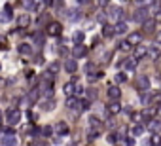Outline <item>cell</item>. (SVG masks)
Returning <instances> with one entry per match:
<instances>
[{"label": "cell", "mask_w": 161, "mask_h": 146, "mask_svg": "<svg viewBox=\"0 0 161 146\" xmlns=\"http://www.w3.org/2000/svg\"><path fill=\"white\" fill-rule=\"evenodd\" d=\"M6 121H8L10 127L17 125L19 121H21V110H19V108H8V112H6Z\"/></svg>", "instance_id": "6da1fadb"}, {"label": "cell", "mask_w": 161, "mask_h": 146, "mask_svg": "<svg viewBox=\"0 0 161 146\" xmlns=\"http://www.w3.org/2000/svg\"><path fill=\"white\" fill-rule=\"evenodd\" d=\"M148 17H150V12L146 6H139L133 12V21H136V23H144V21H148Z\"/></svg>", "instance_id": "7a4b0ae2"}, {"label": "cell", "mask_w": 161, "mask_h": 146, "mask_svg": "<svg viewBox=\"0 0 161 146\" xmlns=\"http://www.w3.org/2000/svg\"><path fill=\"white\" fill-rule=\"evenodd\" d=\"M106 13H108L110 19H116V21H123V17H125V12H123L121 6H108Z\"/></svg>", "instance_id": "3957f363"}, {"label": "cell", "mask_w": 161, "mask_h": 146, "mask_svg": "<svg viewBox=\"0 0 161 146\" xmlns=\"http://www.w3.org/2000/svg\"><path fill=\"white\" fill-rule=\"evenodd\" d=\"M45 34H50V36H55V38H59V36L63 34V25H61V23H57V21H51V23H48V25H45Z\"/></svg>", "instance_id": "277c9868"}, {"label": "cell", "mask_w": 161, "mask_h": 146, "mask_svg": "<svg viewBox=\"0 0 161 146\" xmlns=\"http://www.w3.org/2000/svg\"><path fill=\"white\" fill-rule=\"evenodd\" d=\"M66 108L80 114V112H82V99H80V97H76V95L68 97V99H66Z\"/></svg>", "instance_id": "5b68a950"}, {"label": "cell", "mask_w": 161, "mask_h": 146, "mask_svg": "<svg viewBox=\"0 0 161 146\" xmlns=\"http://www.w3.org/2000/svg\"><path fill=\"white\" fill-rule=\"evenodd\" d=\"M2 144L4 146H17V139H15V129L13 127H8L6 129V135L2 139Z\"/></svg>", "instance_id": "8992f818"}, {"label": "cell", "mask_w": 161, "mask_h": 146, "mask_svg": "<svg viewBox=\"0 0 161 146\" xmlns=\"http://www.w3.org/2000/svg\"><path fill=\"white\" fill-rule=\"evenodd\" d=\"M40 95H42V87H40V85H34V87L27 93V103H29V105H34V103L38 101Z\"/></svg>", "instance_id": "52a82bcc"}, {"label": "cell", "mask_w": 161, "mask_h": 146, "mask_svg": "<svg viewBox=\"0 0 161 146\" xmlns=\"http://www.w3.org/2000/svg\"><path fill=\"white\" fill-rule=\"evenodd\" d=\"M106 95H108V99H110V101H120V97H121V89H120V85H108Z\"/></svg>", "instance_id": "ba28073f"}, {"label": "cell", "mask_w": 161, "mask_h": 146, "mask_svg": "<svg viewBox=\"0 0 161 146\" xmlns=\"http://www.w3.org/2000/svg\"><path fill=\"white\" fill-rule=\"evenodd\" d=\"M121 110H123V108H121L120 101H110V105L106 106V114H108V116H118Z\"/></svg>", "instance_id": "9c48e42d"}, {"label": "cell", "mask_w": 161, "mask_h": 146, "mask_svg": "<svg viewBox=\"0 0 161 146\" xmlns=\"http://www.w3.org/2000/svg\"><path fill=\"white\" fill-rule=\"evenodd\" d=\"M136 63H139V59L136 57H127V59H123L120 65L127 70V72H135V68H136Z\"/></svg>", "instance_id": "30bf717a"}, {"label": "cell", "mask_w": 161, "mask_h": 146, "mask_svg": "<svg viewBox=\"0 0 161 146\" xmlns=\"http://www.w3.org/2000/svg\"><path fill=\"white\" fill-rule=\"evenodd\" d=\"M142 36H144L142 32H139V31H136V32H129L125 40H127V42H129V44H131V46L135 47V46H139V44L142 42Z\"/></svg>", "instance_id": "8fae6325"}, {"label": "cell", "mask_w": 161, "mask_h": 146, "mask_svg": "<svg viewBox=\"0 0 161 146\" xmlns=\"http://www.w3.org/2000/svg\"><path fill=\"white\" fill-rule=\"evenodd\" d=\"M55 106H57V103H55V99H53V97L40 101V108H42V110H45V112H51V110H55Z\"/></svg>", "instance_id": "7c38bea8"}, {"label": "cell", "mask_w": 161, "mask_h": 146, "mask_svg": "<svg viewBox=\"0 0 161 146\" xmlns=\"http://www.w3.org/2000/svg\"><path fill=\"white\" fill-rule=\"evenodd\" d=\"M85 55H87V47H85L83 44L74 46V50H72V57H74V59H83Z\"/></svg>", "instance_id": "4fadbf2b"}, {"label": "cell", "mask_w": 161, "mask_h": 146, "mask_svg": "<svg viewBox=\"0 0 161 146\" xmlns=\"http://www.w3.org/2000/svg\"><path fill=\"white\" fill-rule=\"evenodd\" d=\"M53 129H55V133H57L59 137H64V135L70 133V127L66 125V121H59V124H55Z\"/></svg>", "instance_id": "5bb4252c"}, {"label": "cell", "mask_w": 161, "mask_h": 146, "mask_svg": "<svg viewBox=\"0 0 161 146\" xmlns=\"http://www.w3.org/2000/svg\"><path fill=\"white\" fill-rule=\"evenodd\" d=\"M150 78L148 76H139V80H136V89L139 91H148L150 89Z\"/></svg>", "instance_id": "9a60e30c"}, {"label": "cell", "mask_w": 161, "mask_h": 146, "mask_svg": "<svg viewBox=\"0 0 161 146\" xmlns=\"http://www.w3.org/2000/svg\"><path fill=\"white\" fill-rule=\"evenodd\" d=\"M17 51L21 53V55H27V57H31L34 51H32V46L31 44H27V42H21L19 46H17Z\"/></svg>", "instance_id": "2e32d148"}, {"label": "cell", "mask_w": 161, "mask_h": 146, "mask_svg": "<svg viewBox=\"0 0 161 146\" xmlns=\"http://www.w3.org/2000/svg\"><path fill=\"white\" fill-rule=\"evenodd\" d=\"M63 68L68 72V74H74V72L78 70V63H76V59H66L64 65H63Z\"/></svg>", "instance_id": "e0dca14e"}, {"label": "cell", "mask_w": 161, "mask_h": 146, "mask_svg": "<svg viewBox=\"0 0 161 146\" xmlns=\"http://www.w3.org/2000/svg\"><path fill=\"white\" fill-rule=\"evenodd\" d=\"M148 50H150V47H146V46H142V44L135 46V55H133V57H136V59H144V57L148 55Z\"/></svg>", "instance_id": "ac0fdd59"}, {"label": "cell", "mask_w": 161, "mask_h": 146, "mask_svg": "<svg viewBox=\"0 0 161 146\" xmlns=\"http://www.w3.org/2000/svg\"><path fill=\"white\" fill-rule=\"evenodd\" d=\"M76 82L74 80H70V82H66L64 85H63V91H64V95H68V97H72V95H76Z\"/></svg>", "instance_id": "d6986e66"}, {"label": "cell", "mask_w": 161, "mask_h": 146, "mask_svg": "<svg viewBox=\"0 0 161 146\" xmlns=\"http://www.w3.org/2000/svg\"><path fill=\"white\" fill-rule=\"evenodd\" d=\"M102 36L104 38H114V36H116V27L104 23V25H102Z\"/></svg>", "instance_id": "ffe728a7"}, {"label": "cell", "mask_w": 161, "mask_h": 146, "mask_svg": "<svg viewBox=\"0 0 161 146\" xmlns=\"http://www.w3.org/2000/svg\"><path fill=\"white\" fill-rule=\"evenodd\" d=\"M66 15H68V21H72V23H78V21L83 17V13H82L80 10H76V8H74V10H68Z\"/></svg>", "instance_id": "44dd1931"}, {"label": "cell", "mask_w": 161, "mask_h": 146, "mask_svg": "<svg viewBox=\"0 0 161 146\" xmlns=\"http://www.w3.org/2000/svg\"><path fill=\"white\" fill-rule=\"evenodd\" d=\"M101 131H102V127H91L89 125V129H87V140H95L101 135Z\"/></svg>", "instance_id": "7402d4cb"}, {"label": "cell", "mask_w": 161, "mask_h": 146, "mask_svg": "<svg viewBox=\"0 0 161 146\" xmlns=\"http://www.w3.org/2000/svg\"><path fill=\"white\" fill-rule=\"evenodd\" d=\"M32 38H34V46L36 47H44V44H45V34L44 32H34Z\"/></svg>", "instance_id": "603a6c76"}, {"label": "cell", "mask_w": 161, "mask_h": 146, "mask_svg": "<svg viewBox=\"0 0 161 146\" xmlns=\"http://www.w3.org/2000/svg\"><path fill=\"white\" fill-rule=\"evenodd\" d=\"M148 129L152 133H159L161 131V119H150L148 121Z\"/></svg>", "instance_id": "cb8c5ba5"}, {"label": "cell", "mask_w": 161, "mask_h": 146, "mask_svg": "<svg viewBox=\"0 0 161 146\" xmlns=\"http://www.w3.org/2000/svg\"><path fill=\"white\" fill-rule=\"evenodd\" d=\"M114 27H116V34H127V23L125 21H118Z\"/></svg>", "instance_id": "d4e9b609"}, {"label": "cell", "mask_w": 161, "mask_h": 146, "mask_svg": "<svg viewBox=\"0 0 161 146\" xmlns=\"http://www.w3.org/2000/svg\"><path fill=\"white\" fill-rule=\"evenodd\" d=\"M17 25H19L21 29H23V27H29V25H31V17H29L27 13H23V15L17 19Z\"/></svg>", "instance_id": "484cf974"}, {"label": "cell", "mask_w": 161, "mask_h": 146, "mask_svg": "<svg viewBox=\"0 0 161 146\" xmlns=\"http://www.w3.org/2000/svg\"><path fill=\"white\" fill-rule=\"evenodd\" d=\"M83 40H85V34L82 32V31H76L74 34H72V42L78 46V44H83Z\"/></svg>", "instance_id": "4316f807"}, {"label": "cell", "mask_w": 161, "mask_h": 146, "mask_svg": "<svg viewBox=\"0 0 161 146\" xmlns=\"http://www.w3.org/2000/svg\"><path fill=\"white\" fill-rule=\"evenodd\" d=\"M59 70H61V63H59V61H53V63L48 65V72H51V74L57 76V72H59Z\"/></svg>", "instance_id": "83f0119b"}, {"label": "cell", "mask_w": 161, "mask_h": 146, "mask_svg": "<svg viewBox=\"0 0 161 146\" xmlns=\"http://www.w3.org/2000/svg\"><path fill=\"white\" fill-rule=\"evenodd\" d=\"M155 23H157L155 19H148V21H144V23H142V27H144V31H146V32H152V31L155 29Z\"/></svg>", "instance_id": "f1b7e54d"}, {"label": "cell", "mask_w": 161, "mask_h": 146, "mask_svg": "<svg viewBox=\"0 0 161 146\" xmlns=\"http://www.w3.org/2000/svg\"><path fill=\"white\" fill-rule=\"evenodd\" d=\"M131 133H133V137H140V135L144 133V125H142V124H136V125H133Z\"/></svg>", "instance_id": "f546056e"}, {"label": "cell", "mask_w": 161, "mask_h": 146, "mask_svg": "<svg viewBox=\"0 0 161 146\" xmlns=\"http://www.w3.org/2000/svg\"><path fill=\"white\" fill-rule=\"evenodd\" d=\"M150 146H161V135H159V133H152V137H150Z\"/></svg>", "instance_id": "4dcf8cb0"}, {"label": "cell", "mask_w": 161, "mask_h": 146, "mask_svg": "<svg viewBox=\"0 0 161 146\" xmlns=\"http://www.w3.org/2000/svg\"><path fill=\"white\" fill-rule=\"evenodd\" d=\"M148 55H150L152 59H159V57H161V51H159V47H157V46L150 47V50H148Z\"/></svg>", "instance_id": "1f68e13d"}, {"label": "cell", "mask_w": 161, "mask_h": 146, "mask_svg": "<svg viewBox=\"0 0 161 146\" xmlns=\"http://www.w3.org/2000/svg\"><path fill=\"white\" fill-rule=\"evenodd\" d=\"M89 125H91V127H102V121H101L97 116H91V118H89Z\"/></svg>", "instance_id": "d6a6232c"}, {"label": "cell", "mask_w": 161, "mask_h": 146, "mask_svg": "<svg viewBox=\"0 0 161 146\" xmlns=\"http://www.w3.org/2000/svg\"><path fill=\"white\" fill-rule=\"evenodd\" d=\"M150 101H154V97H152V93H148V91H142V97H140V103H142V105H148Z\"/></svg>", "instance_id": "836d02e7"}, {"label": "cell", "mask_w": 161, "mask_h": 146, "mask_svg": "<svg viewBox=\"0 0 161 146\" xmlns=\"http://www.w3.org/2000/svg\"><path fill=\"white\" fill-rule=\"evenodd\" d=\"M12 17H13V15H12L10 12H6V10H2V12H0V23H8Z\"/></svg>", "instance_id": "e575fe53"}, {"label": "cell", "mask_w": 161, "mask_h": 146, "mask_svg": "<svg viewBox=\"0 0 161 146\" xmlns=\"http://www.w3.org/2000/svg\"><path fill=\"white\" fill-rule=\"evenodd\" d=\"M23 8H25L27 12L36 10V6H34V0H23Z\"/></svg>", "instance_id": "d590c367"}, {"label": "cell", "mask_w": 161, "mask_h": 146, "mask_svg": "<svg viewBox=\"0 0 161 146\" xmlns=\"http://www.w3.org/2000/svg\"><path fill=\"white\" fill-rule=\"evenodd\" d=\"M85 72L91 76V74H97V65L95 63H87V66H85Z\"/></svg>", "instance_id": "8d00e7d4"}, {"label": "cell", "mask_w": 161, "mask_h": 146, "mask_svg": "<svg viewBox=\"0 0 161 146\" xmlns=\"http://www.w3.org/2000/svg\"><path fill=\"white\" fill-rule=\"evenodd\" d=\"M114 80H116V84H118V85H120V84H125V82H127V74H123V72H118Z\"/></svg>", "instance_id": "74e56055"}, {"label": "cell", "mask_w": 161, "mask_h": 146, "mask_svg": "<svg viewBox=\"0 0 161 146\" xmlns=\"http://www.w3.org/2000/svg\"><path fill=\"white\" fill-rule=\"evenodd\" d=\"M131 47H133V46H131V44H129L127 40H125V42H120V44H118V50H120V51H129Z\"/></svg>", "instance_id": "f35d334b"}, {"label": "cell", "mask_w": 161, "mask_h": 146, "mask_svg": "<svg viewBox=\"0 0 161 146\" xmlns=\"http://www.w3.org/2000/svg\"><path fill=\"white\" fill-rule=\"evenodd\" d=\"M85 95H87V99H89V101H95V99H97V89L89 87V89L85 91Z\"/></svg>", "instance_id": "ab89813d"}, {"label": "cell", "mask_w": 161, "mask_h": 146, "mask_svg": "<svg viewBox=\"0 0 161 146\" xmlns=\"http://www.w3.org/2000/svg\"><path fill=\"white\" fill-rule=\"evenodd\" d=\"M53 131H55L53 125H45V127H42V135H44V137H51Z\"/></svg>", "instance_id": "60d3db41"}, {"label": "cell", "mask_w": 161, "mask_h": 146, "mask_svg": "<svg viewBox=\"0 0 161 146\" xmlns=\"http://www.w3.org/2000/svg\"><path fill=\"white\" fill-rule=\"evenodd\" d=\"M106 17H108V13H106V12H99V13H97V21H99V23H102V25H104Z\"/></svg>", "instance_id": "b9f144b4"}, {"label": "cell", "mask_w": 161, "mask_h": 146, "mask_svg": "<svg viewBox=\"0 0 161 146\" xmlns=\"http://www.w3.org/2000/svg\"><path fill=\"white\" fill-rule=\"evenodd\" d=\"M118 139H120V135H118V133H110V135H108V142H110V144H116V142H118Z\"/></svg>", "instance_id": "7bdbcfd3"}, {"label": "cell", "mask_w": 161, "mask_h": 146, "mask_svg": "<svg viewBox=\"0 0 161 146\" xmlns=\"http://www.w3.org/2000/svg\"><path fill=\"white\" fill-rule=\"evenodd\" d=\"M44 61H45V59H44V55H42V53L34 55V63H36V65H44Z\"/></svg>", "instance_id": "ee69618b"}, {"label": "cell", "mask_w": 161, "mask_h": 146, "mask_svg": "<svg viewBox=\"0 0 161 146\" xmlns=\"http://www.w3.org/2000/svg\"><path fill=\"white\" fill-rule=\"evenodd\" d=\"M108 4H110V0H97V6L99 8H106Z\"/></svg>", "instance_id": "f6af8a7d"}, {"label": "cell", "mask_w": 161, "mask_h": 146, "mask_svg": "<svg viewBox=\"0 0 161 146\" xmlns=\"http://www.w3.org/2000/svg\"><path fill=\"white\" fill-rule=\"evenodd\" d=\"M110 59H112V51H106L102 55V63H110Z\"/></svg>", "instance_id": "bcb514c9"}, {"label": "cell", "mask_w": 161, "mask_h": 146, "mask_svg": "<svg viewBox=\"0 0 161 146\" xmlns=\"http://www.w3.org/2000/svg\"><path fill=\"white\" fill-rule=\"evenodd\" d=\"M59 53H61V55H68V50H66L64 46H61V47H59Z\"/></svg>", "instance_id": "7dc6e473"}, {"label": "cell", "mask_w": 161, "mask_h": 146, "mask_svg": "<svg viewBox=\"0 0 161 146\" xmlns=\"http://www.w3.org/2000/svg\"><path fill=\"white\" fill-rule=\"evenodd\" d=\"M82 93H83V87L82 85H76V97H80Z\"/></svg>", "instance_id": "c3c4849f"}, {"label": "cell", "mask_w": 161, "mask_h": 146, "mask_svg": "<svg viewBox=\"0 0 161 146\" xmlns=\"http://www.w3.org/2000/svg\"><path fill=\"white\" fill-rule=\"evenodd\" d=\"M155 21L161 23V8H157V12H155Z\"/></svg>", "instance_id": "681fc988"}, {"label": "cell", "mask_w": 161, "mask_h": 146, "mask_svg": "<svg viewBox=\"0 0 161 146\" xmlns=\"http://www.w3.org/2000/svg\"><path fill=\"white\" fill-rule=\"evenodd\" d=\"M53 2H55V0H44V6L50 8V6H53Z\"/></svg>", "instance_id": "f907efd6"}, {"label": "cell", "mask_w": 161, "mask_h": 146, "mask_svg": "<svg viewBox=\"0 0 161 146\" xmlns=\"http://www.w3.org/2000/svg\"><path fill=\"white\" fill-rule=\"evenodd\" d=\"M155 42H157V44H161V31L155 34Z\"/></svg>", "instance_id": "816d5d0a"}, {"label": "cell", "mask_w": 161, "mask_h": 146, "mask_svg": "<svg viewBox=\"0 0 161 146\" xmlns=\"http://www.w3.org/2000/svg\"><path fill=\"white\" fill-rule=\"evenodd\" d=\"M133 144H135V140H133V139L129 137V139H127V146H133Z\"/></svg>", "instance_id": "f5cc1de1"}, {"label": "cell", "mask_w": 161, "mask_h": 146, "mask_svg": "<svg viewBox=\"0 0 161 146\" xmlns=\"http://www.w3.org/2000/svg\"><path fill=\"white\" fill-rule=\"evenodd\" d=\"M89 0H78V4H87Z\"/></svg>", "instance_id": "db71d44e"}, {"label": "cell", "mask_w": 161, "mask_h": 146, "mask_svg": "<svg viewBox=\"0 0 161 146\" xmlns=\"http://www.w3.org/2000/svg\"><path fill=\"white\" fill-rule=\"evenodd\" d=\"M38 146H48V144H45V142H40V144H38Z\"/></svg>", "instance_id": "11a10c76"}, {"label": "cell", "mask_w": 161, "mask_h": 146, "mask_svg": "<svg viewBox=\"0 0 161 146\" xmlns=\"http://www.w3.org/2000/svg\"><path fill=\"white\" fill-rule=\"evenodd\" d=\"M0 127H2V118H0Z\"/></svg>", "instance_id": "9f6ffc18"}, {"label": "cell", "mask_w": 161, "mask_h": 146, "mask_svg": "<svg viewBox=\"0 0 161 146\" xmlns=\"http://www.w3.org/2000/svg\"><path fill=\"white\" fill-rule=\"evenodd\" d=\"M57 2H63V0H57Z\"/></svg>", "instance_id": "6f0895ef"}, {"label": "cell", "mask_w": 161, "mask_h": 146, "mask_svg": "<svg viewBox=\"0 0 161 146\" xmlns=\"http://www.w3.org/2000/svg\"><path fill=\"white\" fill-rule=\"evenodd\" d=\"M0 68H2V66H0Z\"/></svg>", "instance_id": "680465c9"}]
</instances>
